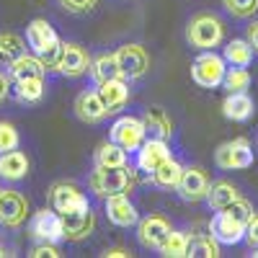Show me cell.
<instances>
[{
	"label": "cell",
	"mask_w": 258,
	"mask_h": 258,
	"mask_svg": "<svg viewBox=\"0 0 258 258\" xmlns=\"http://www.w3.org/2000/svg\"><path fill=\"white\" fill-rule=\"evenodd\" d=\"M26 41H29V47L34 49V54L44 62L47 70H59L64 41H59L57 31L49 26V21L34 18L29 24V29H26Z\"/></svg>",
	"instance_id": "6da1fadb"
},
{
	"label": "cell",
	"mask_w": 258,
	"mask_h": 258,
	"mask_svg": "<svg viewBox=\"0 0 258 258\" xmlns=\"http://www.w3.org/2000/svg\"><path fill=\"white\" fill-rule=\"evenodd\" d=\"M186 41L194 49H214L225 41V24L214 13H199L188 21Z\"/></svg>",
	"instance_id": "7a4b0ae2"
},
{
	"label": "cell",
	"mask_w": 258,
	"mask_h": 258,
	"mask_svg": "<svg viewBox=\"0 0 258 258\" xmlns=\"http://www.w3.org/2000/svg\"><path fill=\"white\" fill-rule=\"evenodd\" d=\"M88 186L96 197L101 199H109L116 197V194H126L132 188V173L126 170V165H114V168H98L91 173Z\"/></svg>",
	"instance_id": "3957f363"
},
{
	"label": "cell",
	"mask_w": 258,
	"mask_h": 258,
	"mask_svg": "<svg viewBox=\"0 0 258 258\" xmlns=\"http://www.w3.org/2000/svg\"><path fill=\"white\" fill-rule=\"evenodd\" d=\"M225 73H227V62L225 57L214 54V49H204L191 64V78L199 88H207V91H214L220 88L222 80H225Z\"/></svg>",
	"instance_id": "277c9868"
},
{
	"label": "cell",
	"mask_w": 258,
	"mask_h": 258,
	"mask_svg": "<svg viewBox=\"0 0 258 258\" xmlns=\"http://www.w3.org/2000/svg\"><path fill=\"white\" fill-rule=\"evenodd\" d=\"M214 163L222 170H243L253 165V147L245 137H235L222 142L214 150Z\"/></svg>",
	"instance_id": "5b68a950"
},
{
	"label": "cell",
	"mask_w": 258,
	"mask_h": 258,
	"mask_svg": "<svg viewBox=\"0 0 258 258\" xmlns=\"http://www.w3.org/2000/svg\"><path fill=\"white\" fill-rule=\"evenodd\" d=\"M29 232H31V238H36L39 243H59V240H64L62 214L54 212V209L36 212L31 217V222H29Z\"/></svg>",
	"instance_id": "8992f818"
},
{
	"label": "cell",
	"mask_w": 258,
	"mask_h": 258,
	"mask_svg": "<svg viewBox=\"0 0 258 258\" xmlns=\"http://www.w3.org/2000/svg\"><path fill=\"white\" fill-rule=\"evenodd\" d=\"M114 54L124 80H140L150 70V54L140 44H121Z\"/></svg>",
	"instance_id": "52a82bcc"
},
{
	"label": "cell",
	"mask_w": 258,
	"mask_h": 258,
	"mask_svg": "<svg viewBox=\"0 0 258 258\" xmlns=\"http://www.w3.org/2000/svg\"><path fill=\"white\" fill-rule=\"evenodd\" d=\"M170 232H173V227H170V222L165 217H160V214H147L145 220L137 222V238L145 248H153V250H163Z\"/></svg>",
	"instance_id": "ba28073f"
},
{
	"label": "cell",
	"mask_w": 258,
	"mask_h": 258,
	"mask_svg": "<svg viewBox=\"0 0 258 258\" xmlns=\"http://www.w3.org/2000/svg\"><path fill=\"white\" fill-rule=\"evenodd\" d=\"M49 204L54 212L59 214H70V212H80L88 207V199L85 194L75 186V183H68V181H57L52 188H49Z\"/></svg>",
	"instance_id": "9c48e42d"
},
{
	"label": "cell",
	"mask_w": 258,
	"mask_h": 258,
	"mask_svg": "<svg viewBox=\"0 0 258 258\" xmlns=\"http://www.w3.org/2000/svg\"><path fill=\"white\" fill-rule=\"evenodd\" d=\"M29 217V202L18 191H0V225L3 227H21Z\"/></svg>",
	"instance_id": "30bf717a"
},
{
	"label": "cell",
	"mask_w": 258,
	"mask_h": 258,
	"mask_svg": "<svg viewBox=\"0 0 258 258\" xmlns=\"http://www.w3.org/2000/svg\"><path fill=\"white\" fill-rule=\"evenodd\" d=\"M111 140L116 145H121L126 153L137 150L145 142V124L137 116H119L111 126Z\"/></svg>",
	"instance_id": "8fae6325"
},
{
	"label": "cell",
	"mask_w": 258,
	"mask_h": 258,
	"mask_svg": "<svg viewBox=\"0 0 258 258\" xmlns=\"http://www.w3.org/2000/svg\"><path fill=\"white\" fill-rule=\"evenodd\" d=\"M209 232L220 245H238L245 238V225L235 222L227 212L217 209V214L209 220Z\"/></svg>",
	"instance_id": "7c38bea8"
},
{
	"label": "cell",
	"mask_w": 258,
	"mask_h": 258,
	"mask_svg": "<svg viewBox=\"0 0 258 258\" xmlns=\"http://www.w3.org/2000/svg\"><path fill=\"white\" fill-rule=\"evenodd\" d=\"M207 188H209V176L199 165H191V168H183L181 173V181L176 186V191L181 194L183 202H202L207 197Z\"/></svg>",
	"instance_id": "4fadbf2b"
},
{
	"label": "cell",
	"mask_w": 258,
	"mask_h": 258,
	"mask_svg": "<svg viewBox=\"0 0 258 258\" xmlns=\"http://www.w3.org/2000/svg\"><path fill=\"white\" fill-rule=\"evenodd\" d=\"M62 227H64V240L80 243L85 238H91V232L96 227V214H93L91 207H85L80 212L62 214Z\"/></svg>",
	"instance_id": "5bb4252c"
},
{
	"label": "cell",
	"mask_w": 258,
	"mask_h": 258,
	"mask_svg": "<svg viewBox=\"0 0 258 258\" xmlns=\"http://www.w3.org/2000/svg\"><path fill=\"white\" fill-rule=\"evenodd\" d=\"M106 217L116 227H135L140 222V214L126 194H116V197L106 199Z\"/></svg>",
	"instance_id": "9a60e30c"
},
{
	"label": "cell",
	"mask_w": 258,
	"mask_h": 258,
	"mask_svg": "<svg viewBox=\"0 0 258 258\" xmlns=\"http://www.w3.org/2000/svg\"><path fill=\"white\" fill-rule=\"evenodd\" d=\"M88 70H91V54L85 52V47H80V44H64L57 73H62L64 78H80Z\"/></svg>",
	"instance_id": "2e32d148"
},
{
	"label": "cell",
	"mask_w": 258,
	"mask_h": 258,
	"mask_svg": "<svg viewBox=\"0 0 258 258\" xmlns=\"http://www.w3.org/2000/svg\"><path fill=\"white\" fill-rule=\"evenodd\" d=\"M75 116L85 124H98L103 121L106 116H109V111H106V106L98 96V91H83L78 93L75 98Z\"/></svg>",
	"instance_id": "e0dca14e"
},
{
	"label": "cell",
	"mask_w": 258,
	"mask_h": 258,
	"mask_svg": "<svg viewBox=\"0 0 258 258\" xmlns=\"http://www.w3.org/2000/svg\"><path fill=\"white\" fill-rule=\"evenodd\" d=\"M170 158V150L165 140H145L137 147V168L145 170V173H153V170Z\"/></svg>",
	"instance_id": "ac0fdd59"
},
{
	"label": "cell",
	"mask_w": 258,
	"mask_h": 258,
	"mask_svg": "<svg viewBox=\"0 0 258 258\" xmlns=\"http://www.w3.org/2000/svg\"><path fill=\"white\" fill-rule=\"evenodd\" d=\"M98 96L106 106L109 114H116L119 109H124L126 101H129V85L124 78H116V80H106L98 85Z\"/></svg>",
	"instance_id": "d6986e66"
},
{
	"label": "cell",
	"mask_w": 258,
	"mask_h": 258,
	"mask_svg": "<svg viewBox=\"0 0 258 258\" xmlns=\"http://www.w3.org/2000/svg\"><path fill=\"white\" fill-rule=\"evenodd\" d=\"M222 114L230 121H248L253 116V98L248 96V91L227 93V98L222 101Z\"/></svg>",
	"instance_id": "ffe728a7"
},
{
	"label": "cell",
	"mask_w": 258,
	"mask_h": 258,
	"mask_svg": "<svg viewBox=\"0 0 258 258\" xmlns=\"http://www.w3.org/2000/svg\"><path fill=\"white\" fill-rule=\"evenodd\" d=\"M142 124H145V140H170L173 135V124L165 116V111L160 109H147L145 116H142Z\"/></svg>",
	"instance_id": "44dd1931"
},
{
	"label": "cell",
	"mask_w": 258,
	"mask_h": 258,
	"mask_svg": "<svg viewBox=\"0 0 258 258\" xmlns=\"http://www.w3.org/2000/svg\"><path fill=\"white\" fill-rule=\"evenodd\" d=\"M29 173V158L21 150H8L0 153V178L6 181H21Z\"/></svg>",
	"instance_id": "7402d4cb"
},
{
	"label": "cell",
	"mask_w": 258,
	"mask_h": 258,
	"mask_svg": "<svg viewBox=\"0 0 258 258\" xmlns=\"http://www.w3.org/2000/svg\"><path fill=\"white\" fill-rule=\"evenodd\" d=\"M8 96L21 103H36L44 96V80H16L8 75Z\"/></svg>",
	"instance_id": "603a6c76"
},
{
	"label": "cell",
	"mask_w": 258,
	"mask_h": 258,
	"mask_svg": "<svg viewBox=\"0 0 258 258\" xmlns=\"http://www.w3.org/2000/svg\"><path fill=\"white\" fill-rule=\"evenodd\" d=\"M44 73L47 68L36 54H24L11 64V78L16 80H44Z\"/></svg>",
	"instance_id": "cb8c5ba5"
},
{
	"label": "cell",
	"mask_w": 258,
	"mask_h": 258,
	"mask_svg": "<svg viewBox=\"0 0 258 258\" xmlns=\"http://www.w3.org/2000/svg\"><path fill=\"white\" fill-rule=\"evenodd\" d=\"M238 197H240V191H238V186H235V183H230V181H214V183H209V188H207L204 202H207L212 209H225L230 202H235Z\"/></svg>",
	"instance_id": "d4e9b609"
},
{
	"label": "cell",
	"mask_w": 258,
	"mask_h": 258,
	"mask_svg": "<svg viewBox=\"0 0 258 258\" xmlns=\"http://www.w3.org/2000/svg\"><path fill=\"white\" fill-rule=\"evenodd\" d=\"M181 173H183V165L173 158H168L150 173V181H153L155 186H160V188H176L178 181H181Z\"/></svg>",
	"instance_id": "484cf974"
},
{
	"label": "cell",
	"mask_w": 258,
	"mask_h": 258,
	"mask_svg": "<svg viewBox=\"0 0 258 258\" xmlns=\"http://www.w3.org/2000/svg\"><path fill=\"white\" fill-rule=\"evenodd\" d=\"M24 54H26L24 39H21L18 34H13V31H0V64L11 68V64Z\"/></svg>",
	"instance_id": "4316f807"
},
{
	"label": "cell",
	"mask_w": 258,
	"mask_h": 258,
	"mask_svg": "<svg viewBox=\"0 0 258 258\" xmlns=\"http://www.w3.org/2000/svg\"><path fill=\"white\" fill-rule=\"evenodd\" d=\"M188 258H217L220 255V243L212 235H188V245H186Z\"/></svg>",
	"instance_id": "83f0119b"
},
{
	"label": "cell",
	"mask_w": 258,
	"mask_h": 258,
	"mask_svg": "<svg viewBox=\"0 0 258 258\" xmlns=\"http://www.w3.org/2000/svg\"><path fill=\"white\" fill-rule=\"evenodd\" d=\"M91 75H93V80H96L98 85L106 83V80H116V78H121L116 54H101V57L91 59Z\"/></svg>",
	"instance_id": "f1b7e54d"
},
{
	"label": "cell",
	"mask_w": 258,
	"mask_h": 258,
	"mask_svg": "<svg viewBox=\"0 0 258 258\" xmlns=\"http://www.w3.org/2000/svg\"><path fill=\"white\" fill-rule=\"evenodd\" d=\"M225 62L232 64V68H248L253 59V47L248 44V39H232L225 47Z\"/></svg>",
	"instance_id": "f546056e"
},
{
	"label": "cell",
	"mask_w": 258,
	"mask_h": 258,
	"mask_svg": "<svg viewBox=\"0 0 258 258\" xmlns=\"http://www.w3.org/2000/svg\"><path fill=\"white\" fill-rule=\"evenodd\" d=\"M96 165L98 168H114V165H126V150L116 145L114 140L103 142L96 150Z\"/></svg>",
	"instance_id": "4dcf8cb0"
},
{
	"label": "cell",
	"mask_w": 258,
	"mask_h": 258,
	"mask_svg": "<svg viewBox=\"0 0 258 258\" xmlns=\"http://www.w3.org/2000/svg\"><path fill=\"white\" fill-rule=\"evenodd\" d=\"M222 85H225V91H227V93H235V91H248V85H250V75H248V70H245V68H227Z\"/></svg>",
	"instance_id": "1f68e13d"
},
{
	"label": "cell",
	"mask_w": 258,
	"mask_h": 258,
	"mask_svg": "<svg viewBox=\"0 0 258 258\" xmlns=\"http://www.w3.org/2000/svg\"><path fill=\"white\" fill-rule=\"evenodd\" d=\"M222 212H227L230 217L235 220V222H240V225H248L250 222V217L255 214V209H253V204L248 202V199H243V197H238L235 202H230Z\"/></svg>",
	"instance_id": "d6a6232c"
},
{
	"label": "cell",
	"mask_w": 258,
	"mask_h": 258,
	"mask_svg": "<svg viewBox=\"0 0 258 258\" xmlns=\"http://www.w3.org/2000/svg\"><path fill=\"white\" fill-rule=\"evenodd\" d=\"M186 245H188V235L186 232H170V238L163 248V255H170V258H183L186 255Z\"/></svg>",
	"instance_id": "836d02e7"
},
{
	"label": "cell",
	"mask_w": 258,
	"mask_h": 258,
	"mask_svg": "<svg viewBox=\"0 0 258 258\" xmlns=\"http://www.w3.org/2000/svg\"><path fill=\"white\" fill-rule=\"evenodd\" d=\"M230 16L235 18H250L258 11V0H222Z\"/></svg>",
	"instance_id": "e575fe53"
},
{
	"label": "cell",
	"mask_w": 258,
	"mask_h": 258,
	"mask_svg": "<svg viewBox=\"0 0 258 258\" xmlns=\"http://www.w3.org/2000/svg\"><path fill=\"white\" fill-rule=\"evenodd\" d=\"M18 147V132L16 126L8 121H0V153H8V150Z\"/></svg>",
	"instance_id": "d590c367"
},
{
	"label": "cell",
	"mask_w": 258,
	"mask_h": 258,
	"mask_svg": "<svg viewBox=\"0 0 258 258\" xmlns=\"http://www.w3.org/2000/svg\"><path fill=\"white\" fill-rule=\"evenodd\" d=\"M59 3H62L64 11H70V13H88V11L96 8L98 0H59Z\"/></svg>",
	"instance_id": "8d00e7d4"
},
{
	"label": "cell",
	"mask_w": 258,
	"mask_h": 258,
	"mask_svg": "<svg viewBox=\"0 0 258 258\" xmlns=\"http://www.w3.org/2000/svg\"><path fill=\"white\" fill-rule=\"evenodd\" d=\"M245 240L250 248H258V214H253L250 222L245 225Z\"/></svg>",
	"instance_id": "74e56055"
},
{
	"label": "cell",
	"mask_w": 258,
	"mask_h": 258,
	"mask_svg": "<svg viewBox=\"0 0 258 258\" xmlns=\"http://www.w3.org/2000/svg\"><path fill=\"white\" fill-rule=\"evenodd\" d=\"M31 255H34V258H44V255H49V258H59L62 253L54 248V243H41V245H39V248H36Z\"/></svg>",
	"instance_id": "f35d334b"
},
{
	"label": "cell",
	"mask_w": 258,
	"mask_h": 258,
	"mask_svg": "<svg viewBox=\"0 0 258 258\" xmlns=\"http://www.w3.org/2000/svg\"><path fill=\"white\" fill-rule=\"evenodd\" d=\"M245 39H248V44L253 47V52H258V21H253V24L245 29Z\"/></svg>",
	"instance_id": "ab89813d"
},
{
	"label": "cell",
	"mask_w": 258,
	"mask_h": 258,
	"mask_svg": "<svg viewBox=\"0 0 258 258\" xmlns=\"http://www.w3.org/2000/svg\"><path fill=\"white\" fill-rule=\"evenodd\" d=\"M8 96V80H6V75L0 73V103H3V98Z\"/></svg>",
	"instance_id": "60d3db41"
},
{
	"label": "cell",
	"mask_w": 258,
	"mask_h": 258,
	"mask_svg": "<svg viewBox=\"0 0 258 258\" xmlns=\"http://www.w3.org/2000/svg\"><path fill=\"white\" fill-rule=\"evenodd\" d=\"M103 255H106V258H121V255H129V253H126L124 248H111V250H106Z\"/></svg>",
	"instance_id": "b9f144b4"
},
{
	"label": "cell",
	"mask_w": 258,
	"mask_h": 258,
	"mask_svg": "<svg viewBox=\"0 0 258 258\" xmlns=\"http://www.w3.org/2000/svg\"><path fill=\"white\" fill-rule=\"evenodd\" d=\"M0 255H6V250H3V248H0Z\"/></svg>",
	"instance_id": "7bdbcfd3"
},
{
	"label": "cell",
	"mask_w": 258,
	"mask_h": 258,
	"mask_svg": "<svg viewBox=\"0 0 258 258\" xmlns=\"http://www.w3.org/2000/svg\"><path fill=\"white\" fill-rule=\"evenodd\" d=\"M255 255H258V253H255Z\"/></svg>",
	"instance_id": "ee69618b"
}]
</instances>
